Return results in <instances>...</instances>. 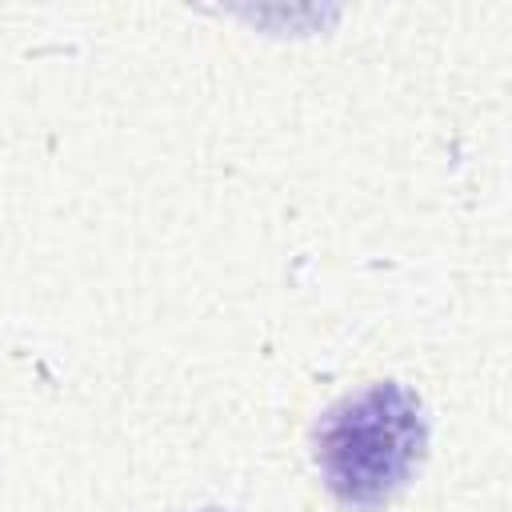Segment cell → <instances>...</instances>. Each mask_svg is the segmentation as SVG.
Masks as SVG:
<instances>
[{
    "label": "cell",
    "mask_w": 512,
    "mask_h": 512,
    "mask_svg": "<svg viewBox=\"0 0 512 512\" xmlns=\"http://www.w3.org/2000/svg\"><path fill=\"white\" fill-rule=\"evenodd\" d=\"M424 452V416L400 384H368L316 424V468L324 488L348 508L392 500Z\"/></svg>",
    "instance_id": "obj_1"
}]
</instances>
